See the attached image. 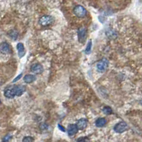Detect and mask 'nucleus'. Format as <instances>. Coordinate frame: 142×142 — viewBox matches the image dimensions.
I'll return each instance as SVG.
<instances>
[{
	"label": "nucleus",
	"mask_w": 142,
	"mask_h": 142,
	"mask_svg": "<svg viewBox=\"0 0 142 142\" xmlns=\"http://www.w3.org/2000/svg\"><path fill=\"white\" fill-rule=\"evenodd\" d=\"M16 49L18 51V55L20 58H22L25 54V49L22 43H18L16 45Z\"/></svg>",
	"instance_id": "12"
},
{
	"label": "nucleus",
	"mask_w": 142,
	"mask_h": 142,
	"mask_svg": "<svg viewBox=\"0 0 142 142\" xmlns=\"http://www.w3.org/2000/svg\"><path fill=\"white\" fill-rule=\"evenodd\" d=\"M103 112L106 115H109V114H112L113 112L112 108L110 106H104L103 108Z\"/></svg>",
	"instance_id": "18"
},
{
	"label": "nucleus",
	"mask_w": 142,
	"mask_h": 142,
	"mask_svg": "<svg viewBox=\"0 0 142 142\" xmlns=\"http://www.w3.org/2000/svg\"><path fill=\"white\" fill-rule=\"evenodd\" d=\"M12 135H10V134H8V135H6V136H5L4 138H3V140H2V142H7L10 141V139L12 138Z\"/></svg>",
	"instance_id": "20"
},
{
	"label": "nucleus",
	"mask_w": 142,
	"mask_h": 142,
	"mask_svg": "<svg viewBox=\"0 0 142 142\" xmlns=\"http://www.w3.org/2000/svg\"><path fill=\"white\" fill-rule=\"evenodd\" d=\"M54 22V19L53 16L49 15H44L42 17H40L39 20V23L42 26H46L52 24Z\"/></svg>",
	"instance_id": "2"
},
{
	"label": "nucleus",
	"mask_w": 142,
	"mask_h": 142,
	"mask_svg": "<svg viewBox=\"0 0 142 142\" xmlns=\"http://www.w3.org/2000/svg\"><path fill=\"white\" fill-rule=\"evenodd\" d=\"M34 141V138L32 137V136H25L23 139H22V142H32Z\"/></svg>",
	"instance_id": "19"
},
{
	"label": "nucleus",
	"mask_w": 142,
	"mask_h": 142,
	"mask_svg": "<svg viewBox=\"0 0 142 142\" xmlns=\"http://www.w3.org/2000/svg\"><path fill=\"white\" fill-rule=\"evenodd\" d=\"M108 66V61L106 58L99 60L96 64V69L99 73H104L106 71Z\"/></svg>",
	"instance_id": "1"
},
{
	"label": "nucleus",
	"mask_w": 142,
	"mask_h": 142,
	"mask_svg": "<svg viewBox=\"0 0 142 142\" xmlns=\"http://www.w3.org/2000/svg\"><path fill=\"white\" fill-rule=\"evenodd\" d=\"M58 128H59V130L60 131H62V132H66V129H65V128L64 126H62V125H60V124H58Z\"/></svg>",
	"instance_id": "23"
},
{
	"label": "nucleus",
	"mask_w": 142,
	"mask_h": 142,
	"mask_svg": "<svg viewBox=\"0 0 142 142\" xmlns=\"http://www.w3.org/2000/svg\"><path fill=\"white\" fill-rule=\"evenodd\" d=\"M0 50L2 54H8L12 52V49L10 47V45L7 42H2L0 45Z\"/></svg>",
	"instance_id": "7"
},
{
	"label": "nucleus",
	"mask_w": 142,
	"mask_h": 142,
	"mask_svg": "<svg viewBox=\"0 0 142 142\" xmlns=\"http://www.w3.org/2000/svg\"><path fill=\"white\" fill-rule=\"evenodd\" d=\"M9 35L13 39V40H16L18 39V32L14 30H12L9 32Z\"/></svg>",
	"instance_id": "16"
},
{
	"label": "nucleus",
	"mask_w": 142,
	"mask_h": 142,
	"mask_svg": "<svg viewBox=\"0 0 142 142\" xmlns=\"http://www.w3.org/2000/svg\"><path fill=\"white\" fill-rule=\"evenodd\" d=\"M31 72L32 73L36 74H42L43 72V70L44 68L42 66V65L40 64H33L32 66H31Z\"/></svg>",
	"instance_id": "6"
},
{
	"label": "nucleus",
	"mask_w": 142,
	"mask_h": 142,
	"mask_svg": "<svg viewBox=\"0 0 142 142\" xmlns=\"http://www.w3.org/2000/svg\"><path fill=\"white\" fill-rule=\"evenodd\" d=\"M140 104H142V100H141V102H140Z\"/></svg>",
	"instance_id": "25"
},
{
	"label": "nucleus",
	"mask_w": 142,
	"mask_h": 142,
	"mask_svg": "<svg viewBox=\"0 0 142 142\" xmlns=\"http://www.w3.org/2000/svg\"><path fill=\"white\" fill-rule=\"evenodd\" d=\"M106 35L108 37L111 38V39H115L117 36V33L112 30H109L108 32H106Z\"/></svg>",
	"instance_id": "15"
},
{
	"label": "nucleus",
	"mask_w": 142,
	"mask_h": 142,
	"mask_svg": "<svg viewBox=\"0 0 142 142\" xmlns=\"http://www.w3.org/2000/svg\"><path fill=\"white\" fill-rule=\"evenodd\" d=\"M4 96L8 98H13L16 96L12 87H7L4 89Z\"/></svg>",
	"instance_id": "11"
},
{
	"label": "nucleus",
	"mask_w": 142,
	"mask_h": 142,
	"mask_svg": "<svg viewBox=\"0 0 142 142\" xmlns=\"http://www.w3.org/2000/svg\"><path fill=\"white\" fill-rule=\"evenodd\" d=\"M22 75H23V73L20 74V75H18V76H16V78H15L13 81H12V82H13V83H15L16 82H17L18 80H20V78H21V77L22 76Z\"/></svg>",
	"instance_id": "21"
},
{
	"label": "nucleus",
	"mask_w": 142,
	"mask_h": 142,
	"mask_svg": "<svg viewBox=\"0 0 142 142\" xmlns=\"http://www.w3.org/2000/svg\"><path fill=\"white\" fill-rule=\"evenodd\" d=\"M13 91L14 92L15 95L17 96H22L25 91H26V87L25 86H20V85H18V86H14L13 87Z\"/></svg>",
	"instance_id": "8"
},
{
	"label": "nucleus",
	"mask_w": 142,
	"mask_h": 142,
	"mask_svg": "<svg viewBox=\"0 0 142 142\" xmlns=\"http://www.w3.org/2000/svg\"><path fill=\"white\" fill-rule=\"evenodd\" d=\"M87 124H88V120L86 118H80L79 120H78V122L76 123V125L78 126V129L80 130H83L87 126Z\"/></svg>",
	"instance_id": "10"
},
{
	"label": "nucleus",
	"mask_w": 142,
	"mask_h": 142,
	"mask_svg": "<svg viewBox=\"0 0 142 142\" xmlns=\"http://www.w3.org/2000/svg\"><path fill=\"white\" fill-rule=\"evenodd\" d=\"M40 128H42V129H46L47 128H48V125H46V124H41V126Z\"/></svg>",
	"instance_id": "24"
},
{
	"label": "nucleus",
	"mask_w": 142,
	"mask_h": 142,
	"mask_svg": "<svg viewBox=\"0 0 142 142\" xmlns=\"http://www.w3.org/2000/svg\"><path fill=\"white\" fill-rule=\"evenodd\" d=\"M36 79V76L35 75H32V74H27L24 77V82L27 84L32 83L33 82H34Z\"/></svg>",
	"instance_id": "14"
},
{
	"label": "nucleus",
	"mask_w": 142,
	"mask_h": 142,
	"mask_svg": "<svg viewBox=\"0 0 142 142\" xmlns=\"http://www.w3.org/2000/svg\"><path fill=\"white\" fill-rule=\"evenodd\" d=\"M128 129L127 124L124 122H121L118 123L117 124L115 125V126L114 127V130L115 132L118 134H122L125 131H126Z\"/></svg>",
	"instance_id": "4"
},
{
	"label": "nucleus",
	"mask_w": 142,
	"mask_h": 142,
	"mask_svg": "<svg viewBox=\"0 0 142 142\" xmlns=\"http://www.w3.org/2000/svg\"><path fill=\"white\" fill-rule=\"evenodd\" d=\"M74 13L78 18H83L87 14V11L82 6L77 5L74 8Z\"/></svg>",
	"instance_id": "3"
},
{
	"label": "nucleus",
	"mask_w": 142,
	"mask_h": 142,
	"mask_svg": "<svg viewBox=\"0 0 142 142\" xmlns=\"http://www.w3.org/2000/svg\"><path fill=\"white\" fill-rule=\"evenodd\" d=\"M78 128L76 124H69L67 128V133L69 136H72L75 135L76 133L78 132Z\"/></svg>",
	"instance_id": "9"
},
{
	"label": "nucleus",
	"mask_w": 142,
	"mask_h": 142,
	"mask_svg": "<svg viewBox=\"0 0 142 142\" xmlns=\"http://www.w3.org/2000/svg\"><path fill=\"white\" fill-rule=\"evenodd\" d=\"M87 36V30L86 27H81L78 30V42L84 43Z\"/></svg>",
	"instance_id": "5"
},
{
	"label": "nucleus",
	"mask_w": 142,
	"mask_h": 142,
	"mask_svg": "<svg viewBox=\"0 0 142 142\" xmlns=\"http://www.w3.org/2000/svg\"><path fill=\"white\" fill-rule=\"evenodd\" d=\"M92 40L88 41L87 45H86V47L85 49V53L86 54H89L91 53V51H92Z\"/></svg>",
	"instance_id": "17"
},
{
	"label": "nucleus",
	"mask_w": 142,
	"mask_h": 142,
	"mask_svg": "<svg viewBox=\"0 0 142 142\" xmlns=\"http://www.w3.org/2000/svg\"><path fill=\"white\" fill-rule=\"evenodd\" d=\"M106 123H107V121L105 118H98L95 122V125L96 127L101 128L104 126L106 124Z\"/></svg>",
	"instance_id": "13"
},
{
	"label": "nucleus",
	"mask_w": 142,
	"mask_h": 142,
	"mask_svg": "<svg viewBox=\"0 0 142 142\" xmlns=\"http://www.w3.org/2000/svg\"><path fill=\"white\" fill-rule=\"evenodd\" d=\"M77 142H88L87 137H81L77 140Z\"/></svg>",
	"instance_id": "22"
}]
</instances>
